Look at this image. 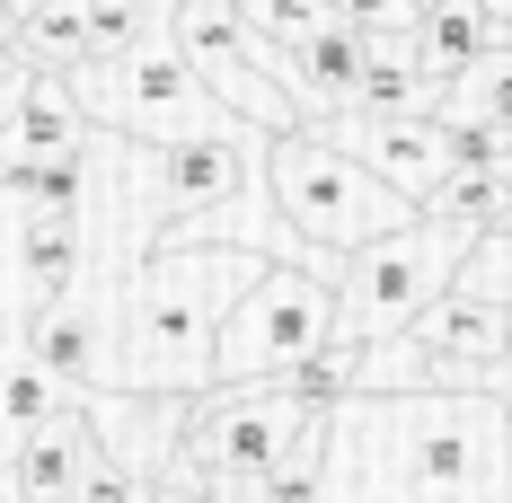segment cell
Segmentation results:
<instances>
[{"instance_id":"obj_12","label":"cell","mask_w":512,"mask_h":503,"mask_svg":"<svg viewBox=\"0 0 512 503\" xmlns=\"http://www.w3.org/2000/svg\"><path fill=\"white\" fill-rule=\"evenodd\" d=\"M89 142H98V133H89V115L71 106V89L27 71L18 106L0 115V168H9V159H89Z\"/></svg>"},{"instance_id":"obj_1","label":"cell","mask_w":512,"mask_h":503,"mask_svg":"<svg viewBox=\"0 0 512 503\" xmlns=\"http://www.w3.org/2000/svg\"><path fill=\"white\" fill-rule=\"evenodd\" d=\"M265 256L248 248H151L115 283V389L124 398H204L212 336L239 309Z\"/></svg>"},{"instance_id":"obj_10","label":"cell","mask_w":512,"mask_h":503,"mask_svg":"<svg viewBox=\"0 0 512 503\" xmlns=\"http://www.w3.org/2000/svg\"><path fill=\"white\" fill-rule=\"evenodd\" d=\"M80 415H89V433H98V451L115 459V468H133V477H151L177 459V442H186V406L177 398H124V389H98V398H71Z\"/></svg>"},{"instance_id":"obj_2","label":"cell","mask_w":512,"mask_h":503,"mask_svg":"<svg viewBox=\"0 0 512 503\" xmlns=\"http://www.w3.org/2000/svg\"><path fill=\"white\" fill-rule=\"evenodd\" d=\"M265 195H274L283 239H292L327 283L345 274V256L380 248V239H398L415 221V203L389 195V186H380L345 142H327V133H283V142H265Z\"/></svg>"},{"instance_id":"obj_26","label":"cell","mask_w":512,"mask_h":503,"mask_svg":"<svg viewBox=\"0 0 512 503\" xmlns=\"http://www.w3.org/2000/svg\"><path fill=\"white\" fill-rule=\"evenodd\" d=\"M0 9H9V0H0Z\"/></svg>"},{"instance_id":"obj_20","label":"cell","mask_w":512,"mask_h":503,"mask_svg":"<svg viewBox=\"0 0 512 503\" xmlns=\"http://www.w3.org/2000/svg\"><path fill=\"white\" fill-rule=\"evenodd\" d=\"M71 503H151V477H133V468H115V459H89L80 468V486H71Z\"/></svg>"},{"instance_id":"obj_22","label":"cell","mask_w":512,"mask_h":503,"mask_svg":"<svg viewBox=\"0 0 512 503\" xmlns=\"http://www.w3.org/2000/svg\"><path fill=\"white\" fill-rule=\"evenodd\" d=\"M486 18H495V36H512V0H477Z\"/></svg>"},{"instance_id":"obj_3","label":"cell","mask_w":512,"mask_h":503,"mask_svg":"<svg viewBox=\"0 0 512 503\" xmlns=\"http://www.w3.org/2000/svg\"><path fill=\"white\" fill-rule=\"evenodd\" d=\"M62 89L89 115V133L133 142V151H177V142H195V133L221 124L212 89L195 80V62L168 45V36H142V45L115 53V62H89V71L62 80Z\"/></svg>"},{"instance_id":"obj_5","label":"cell","mask_w":512,"mask_h":503,"mask_svg":"<svg viewBox=\"0 0 512 503\" xmlns=\"http://www.w3.org/2000/svg\"><path fill=\"white\" fill-rule=\"evenodd\" d=\"M327 336H336V283H318L301 265H265L248 292H239V309L221 318V336H212V389L283 380Z\"/></svg>"},{"instance_id":"obj_9","label":"cell","mask_w":512,"mask_h":503,"mask_svg":"<svg viewBox=\"0 0 512 503\" xmlns=\"http://www.w3.org/2000/svg\"><path fill=\"white\" fill-rule=\"evenodd\" d=\"M327 142H345V151L389 186V195H407V203H424L451 168H442V124L433 115H380V124H362V115H336L327 124Z\"/></svg>"},{"instance_id":"obj_7","label":"cell","mask_w":512,"mask_h":503,"mask_svg":"<svg viewBox=\"0 0 512 503\" xmlns=\"http://www.w3.org/2000/svg\"><path fill=\"white\" fill-rule=\"evenodd\" d=\"M407 345L424 353L433 389H495V371L512 362V318L486 309V301H468V292H442L407 327Z\"/></svg>"},{"instance_id":"obj_13","label":"cell","mask_w":512,"mask_h":503,"mask_svg":"<svg viewBox=\"0 0 512 503\" xmlns=\"http://www.w3.org/2000/svg\"><path fill=\"white\" fill-rule=\"evenodd\" d=\"M89 459H98V433H89V415H80V406L62 398V415H53L18 459H9V486H18V503H71V486H80V468H89Z\"/></svg>"},{"instance_id":"obj_24","label":"cell","mask_w":512,"mask_h":503,"mask_svg":"<svg viewBox=\"0 0 512 503\" xmlns=\"http://www.w3.org/2000/svg\"><path fill=\"white\" fill-rule=\"evenodd\" d=\"M495 406H504V424H512V362L495 371Z\"/></svg>"},{"instance_id":"obj_19","label":"cell","mask_w":512,"mask_h":503,"mask_svg":"<svg viewBox=\"0 0 512 503\" xmlns=\"http://www.w3.org/2000/svg\"><path fill=\"white\" fill-rule=\"evenodd\" d=\"M318 477H327V415L283 451V468L265 477V495H256V503H318Z\"/></svg>"},{"instance_id":"obj_18","label":"cell","mask_w":512,"mask_h":503,"mask_svg":"<svg viewBox=\"0 0 512 503\" xmlns=\"http://www.w3.org/2000/svg\"><path fill=\"white\" fill-rule=\"evenodd\" d=\"M433 124H442V168H451V177H495L512 159V133L486 124V115H451V106H442Z\"/></svg>"},{"instance_id":"obj_14","label":"cell","mask_w":512,"mask_h":503,"mask_svg":"<svg viewBox=\"0 0 512 503\" xmlns=\"http://www.w3.org/2000/svg\"><path fill=\"white\" fill-rule=\"evenodd\" d=\"M53 415H62V389L27 362V345H9V336H0V477H9V459L27 451Z\"/></svg>"},{"instance_id":"obj_16","label":"cell","mask_w":512,"mask_h":503,"mask_svg":"<svg viewBox=\"0 0 512 503\" xmlns=\"http://www.w3.org/2000/svg\"><path fill=\"white\" fill-rule=\"evenodd\" d=\"M274 389L301 406V415H336V406L362 398V345H336V336H327V345L309 353V362H292Z\"/></svg>"},{"instance_id":"obj_11","label":"cell","mask_w":512,"mask_h":503,"mask_svg":"<svg viewBox=\"0 0 512 503\" xmlns=\"http://www.w3.org/2000/svg\"><path fill=\"white\" fill-rule=\"evenodd\" d=\"M398 53L415 62L424 89H460L468 71L495 53V18L477 0H433V9H415V27L398 36Z\"/></svg>"},{"instance_id":"obj_17","label":"cell","mask_w":512,"mask_h":503,"mask_svg":"<svg viewBox=\"0 0 512 503\" xmlns=\"http://www.w3.org/2000/svg\"><path fill=\"white\" fill-rule=\"evenodd\" d=\"M230 9L248 18L256 45H274V53H309L327 27H336V9H327V0H230Z\"/></svg>"},{"instance_id":"obj_4","label":"cell","mask_w":512,"mask_h":503,"mask_svg":"<svg viewBox=\"0 0 512 503\" xmlns=\"http://www.w3.org/2000/svg\"><path fill=\"white\" fill-rule=\"evenodd\" d=\"M468 248H477V230L407 221L398 239L345 256V274H336V345H389V336H407L442 292H460Z\"/></svg>"},{"instance_id":"obj_21","label":"cell","mask_w":512,"mask_h":503,"mask_svg":"<svg viewBox=\"0 0 512 503\" xmlns=\"http://www.w3.org/2000/svg\"><path fill=\"white\" fill-rule=\"evenodd\" d=\"M151 503H221V495H212L186 459H168V468H159V486H151Z\"/></svg>"},{"instance_id":"obj_6","label":"cell","mask_w":512,"mask_h":503,"mask_svg":"<svg viewBox=\"0 0 512 503\" xmlns=\"http://www.w3.org/2000/svg\"><path fill=\"white\" fill-rule=\"evenodd\" d=\"M309 424H318V415H301L274 380H256V389H204V398L186 406V442H177V459H186L221 503H256L265 477L283 468V451L301 442Z\"/></svg>"},{"instance_id":"obj_25","label":"cell","mask_w":512,"mask_h":503,"mask_svg":"<svg viewBox=\"0 0 512 503\" xmlns=\"http://www.w3.org/2000/svg\"><path fill=\"white\" fill-rule=\"evenodd\" d=\"M415 9H433V0H415Z\"/></svg>"},{"instance_id":"obj_23","label":"cell","mask_w":512,"mask_h":503,"mask_svg":"<svg viewBox=\"0 0 512 503\" xmlns=\"http://www.w3.org/2000/svg\"><path fill=\"white\" fill-rule=\"evenodd\" d=\"M168 9H186V0H142V18H151V36L168 27Z\"/></svg>"},{"instance_id":"obj_8","label":"cell","mask_w":512,"mask_h":503,"mask_svg":"<svg viewBox=\"0 0 512 503\" xmlns=\"http://www.w3.org/2000/svg\"><path fill=\"white\" fill-rule=\"evenodd\" d=\"M27 362L45 371L62 398H98V389H115V309L98 301H53L36 327H27Z\"/></svg>"},{"instance_id":"obj_15","label":"cell","mask_w":512,"mask_h":503,"mask_svg":"<svg viewBox=\"0 0 512 503\" xmlns=\"http://www.w3.org/2000/svg\"><path fill=\"white\" fill-rule=\"evenodd\" d=\"M345 115H362V124H380V115H442V89L415 80V62L398 53V36H371V62H362Z\"/></svg>"}]
</instances>
